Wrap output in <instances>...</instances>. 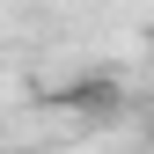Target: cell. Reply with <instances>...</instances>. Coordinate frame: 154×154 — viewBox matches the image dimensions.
<instances>
[{
  "mask_svg": "<svg viewBox=\"0 0 154 154\" xmlns=\"http://www.w3.org/2000/svg\"><path fill=\"white\" fill-rule=\"evenodd\" d=\"M59 110H73L81 125H118V118H125V81H110V73H81V81L59 88Z\"/></svg>",
  "mask_w": 154,
  "mask_h": 154,
  "instance_id": "1",
  "label": "cell"
},
{
  "mask_svg": "<svg viewBox=\"0 0 154 154\" xmlns=\"http://www.w3.org/2000/svg\"><path fill=\"white\" fill-rule=\"evenodd\" d=\"M147 59H154V22H147Z\"/></svg>",
  "mask_w": 154,
  "mask_h": 154,
  "instance_id": "2",
  "label": "cell"
}]
</instances>
